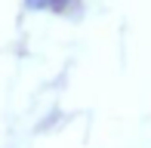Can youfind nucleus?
<instances>
[{
	"instance_id": "f257e3e1",
	"label": "nucleus",
	"mask_w": 151,
	"mask_h": 148,
	"mask_svg": "<svg viewBox=\"0 0 151 148\" xmlns=\"http://www.w3.org/2000/svg\"><path fill=\"white\" fill-rule=\"evenodd\" d=\"M74 3H77V0H50V9H46V12H56V16H62V12H68Z\"/></svg>"
},
{
	"instance_id": "f03ea898",
	"label": "nucleus",
	"mask_w": 151,
	"mask_h": 148,
	"mask_svg": "<svg viewBox=\"0 0 151 148\" xmlns=\"http://www.w3.org/2000/svg\"><path fill=\"white\" fill-rule=\"evenodd\" d=\"M22 6L28 12H46L50 9V0H22Z\"/></svg>"
}]
</instances>
